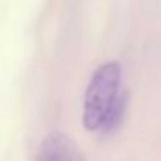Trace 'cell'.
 <instances>
[{"mask_svg":"<svg viewBox=\"0 0 161 161\" xmlns=\"http://www.w3.org/2000/svg\"><path fill=\"white\" fill-rule=\"evenodd\" d=\"M120 83L122 66L116 59L102 63L92 72L83 97L81 122L85 130L99 133L108 109L122 91Z\"/></svg>","mask_w":161,"mask_h":161,"instance_id":"cell-1","label":"cell"},{"mask_svg":"<svg viewBox=\"0 0 161 161\" xmlns=\"http://www.w3.org/2000/svg\"><path fill=\"white\" fill-rule=\"evenodd\" d=\"M127 108H128V92L125 89H122L117 94L116 100L109 107L107 116L103 119V124L99 130V133L102 136H109L120 128V125H122V122L125 120V116H127Z\"/></svg>","mask_w":161,"mask_h":161,"instance_id":"cell-3","label":"cell"},{"mask_svg":"<svg viewBox=\"0 0 161 161\" xmlns=\"http://www.w3.org/2000/svg\"><path fill=\"white\" fill-rule=\"evenodd\" d=\"M36 161H85L74 139L61 131H52L41 141Z\"/></svg>","mask_w":161,"mask_h":161,"instance_id":"cell-2","label":"cell"}]
</instances>
